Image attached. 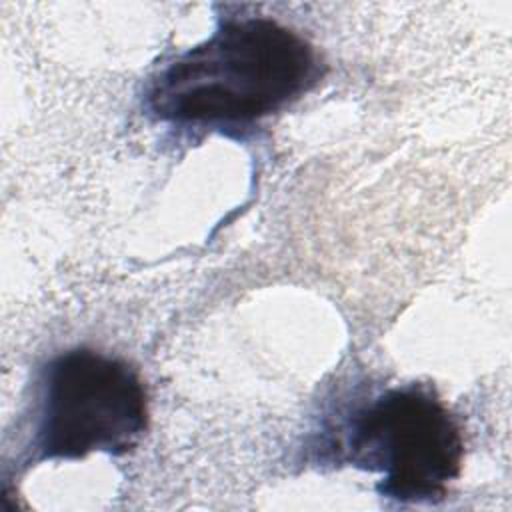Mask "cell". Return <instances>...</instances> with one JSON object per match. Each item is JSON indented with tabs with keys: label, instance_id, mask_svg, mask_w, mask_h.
Here are the masks:
<instances>
[{
	"label": "cell",
	"instance_id": "7a4b0ae2",
	"mask_svg": "<svg viewBox=\"0 0 512 512\" xmlns=\"http://www.w3.org/2000/svg\"><path fill=\"white\" fill-rule=\"evenodd\" d=\"M146 428V388L124 360L76 348L44 368L36 430L40 458L126 454Z\"/></svg>",
	"mask_w": 512,
	"mask_h": 512
},
{
	"label": "cell",
	"instance_id": "6da1fadb",
	"mask_svg": "<svg viewBox=\"0 0 512 512\" xmlns=\"http://www.w3.org/2000/svg\"><path fill=\"white\" fill-rule=\"evenodd\" d=\"M320 78L312 44L276 20H224L152 82L148 104L170 122H246L308 92Z\"/></svg>",
	"mask_w": 512,
	"mask_h": 512
},
{
	"label": "cell",
	"instance_id": "3957f363",
	"mask_svg": "<svg viewBox=\"0 0 512 512\" xmlns=\"http://www.w3.org/2000/svg\"><path fill=\"white\" fill-rule=\"evenodd\" d=\"M350 460L380 472L378 492L398 502H438L460 476L462 430L446 404L420 384L378 394L354 418Z\"/></svg>",
	"mask_w": 512,
	"mask_h": 512
}]
</instances>
